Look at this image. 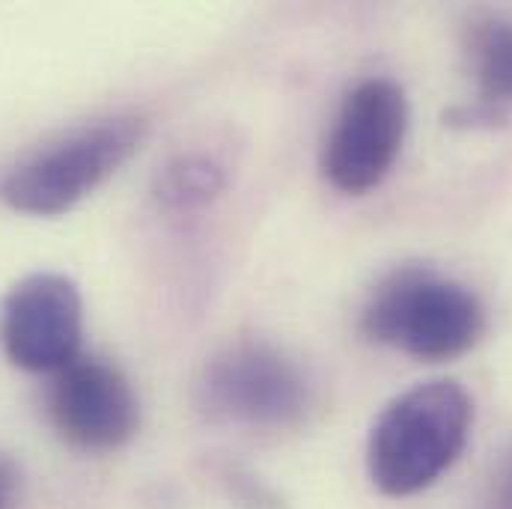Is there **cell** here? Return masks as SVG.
Returning <instances> with one entry per match:
<instances>
[{
  "mask_svg": "<svg viewBox=\"0 0 512 509\" xmlns=\"http://www.w3.org/2000/svg\"><path fill=\"white\" fill-rule=\"evenodd\" d=\"M474 402L450 379L414 384L384 405L367 441V471L387 498L429 489L465 450Z\"/></svg>",
  "mask_w": 512,
  "mask_h": 509,
  "instance_id": "6da1fadb",
  "label": "cell"
},
{
  "mask_svg": "<svg viewBox=\"0 0 512 509\" xmlns=\"http://www.w3.org/2000/svg\"><path fill=\"white\" fill-rule=\"evenodd\" d=\"M361 331L420 361H453L483 337L486 310L468 286L408 265L376 286L361 313Z\"/></svg>",
  "mask_w": 512,
  "mask_h": 509,
  "instance_id": "7a4b0ae2",
  "label": "cell"
},
{
  "mask_svg": "<svg viewBox=\"0 0 512 509\" xmlns=\"http://www.w3.org/2000/svg\"><path fill=\"white\" fill-rule=\"evenodd\" d=\"M146 123L111 117L51 143L15 164L0 182V200L24 215H63L108 182L140 149Z\"/></svg>",
  "mask_w": 512,
  "mask_h": 509,
  "instance_id": "3957f363",
  "label": "cell"
},
{
  "mask_svg": "<svg viewBox=\"0 0 512 509\" xmlns=\"http://www.w3.org/2000/svg\"><path fill=\"white\" fill-rule=\"evenodd\" d=\"M197 396L212 417L256 429L292 426L310 408V384L301 367L259 340L221 349L203 367Z\"/></svg>",
  "mask_w": 512,
  "mask_h": 509,
  "instance_id": "277c9868",
  "label": "cell"
},
{
  "mask_svg": "<svg viewBox=\"0 0 512 509\" xmlns=\"http://www.w3.org/2000/svg\"><path fill=\"white\" fill-rule=\"evenodd\" d=\"M408 131L405 90L390 78L361 81L340 105L322 149V173L343 194H367L390 173Z\"/></svg>",
  "mask_w": 512,
  "mask_h": 509,
  "instance_id": "5b68a950",
  "label": "cell"
},
{
  "mask_svg": "<svg viewBox=\"0 0 512 509\" xmlns=\"http://www.w3.org/2000/svg\"><path fill=\"white\" fill-rule=\"evenodd\" d=\"M84 301L63 274H30L0 304V346L27 373H60L78 358Z\"/></svg>",
  "mask_w": 512,
  "mask_h": 509,
  "instance_id": "8992f818",
  "label": "cell"
},
{
  "mask_svg": "<svg viewBox=\"0 0 512 509\" xmlns=\"http://www.w3.org/2000/svg\"><path fill=\"white\" fill-rule=\"evenodd\" d=\"M48 417L66 444L105 453L134 438L140 399L117 364L78 355L48 390Z\"/></svg>",
  "mask_w": 512,
  "mask_h": 509,
  "instance_id": "52a82bcc",
  "label": "cell"
},
{
  "mask_svg": "<svg viewBox=\"0 0 512 509\" xmlns=\"http://www.w3.org/2000/svg\"><path fill=\"white\" fill-rule=\"evenodd\" d=\"M468 66L477 84V105L510 117L512 108V18H483L468 30Z\"/></svg>",
  "mask_w": 512,
  "mask_h": 509,
  "instance_id": "ba28073f",
  "label": "cell"
},
{
  "mask_svg": "<svg viewBox=\"0 0 512 509\" xmlns=\"http://www.w3.org/2000/svg\"><path fill=\"white\" fill-rule=\"evenodd\" d=\"M227 185V170L209 155H179L155 179V194L167 209H200Z\"/></svg>",
  "mask_w": 512,
  "mask_h": 509,
  "instance_id": "9c48e42d",
  "label": "cell"
},
{
  "mask_svg": "<svg viewBox=\"0 0 512 509\" xmlns=\"http://www.w3.org/2000/svg\"><path fill=\"white\" fill-rule=\"evenodd\" d=\"M486 509H512V450L504 456V462L498 465L492 477Z\"/></svg>",
  "mask_w": 512,
  "mask_h": 509,
  "instance_id": "30bf717a",
  "label": "cell"
},
{
  "mask_svg": "<svg viewBox=\"0 0 512 509\" xmlns=\"http://www.w3.org/2000/svg\"><path fill=\"white\" fill-rule=\"evenodd\" d=\"M15 489H18V471L6 456H0V509L12 507Z\"/></svg>",
  "mask_w": 512,
  "mask_h": 509,
  "instance_id": "8fae6325",
  "label": "cell"
}]
</instances>
